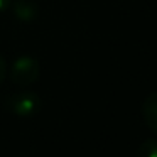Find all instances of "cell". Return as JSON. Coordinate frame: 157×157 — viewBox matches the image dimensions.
<instances>
[{
	"label": "cell",
	"instance_id": "cell-4",
	"mask_svg": "<svg viewBox=\"0 0 157 157\" xmlns=\"http://www.w3.org/2000/svg\"><path fill=\"white\" fill-rule=\"evenodd\" d=\"M15 15H17L21 21H31L36 17V5L29 0H19L14 5Z\"/></svg>",
	"mask_w": 157,
	"mask_h": 157
},
{
	"label": "cell",
	"instance_id": "cell-2",
	"mask_svg": "<svg viewBox=\"0 0 157 157\" xmlns=\"http://www.w3.org/2000/svg\"><path fill=\"white\" fill-rule=\"evenodd\" d=\"M39 71H41V66H39L37 59H34L32 56H21L12 64L10 79L12 83L19 86H25L37 79Z\"/></svg>",
	"mask_w": 157,
	"mask_h": 157
},
{
	"label": "cell",
	"instance_id": "cell-7",
	"mask_svg": "<svg viewBox=\"0 0 157 157\" xmlns=\"http://www.w3.org/2000/svg\"><path fill=\"white\" fill-rule=\"evenodd\" d=\"M12 4V0H0V12H4L5 9H9Z\"/></svg>",
	"mask_w": 157,
	"mask_h": 157
},
{
	"label": "cell",
	"instance_id": "cell-5",
	"mask_svg": "<svg viewBox=\"0 0 157 157\" xmlns=\"http://www.w3.org/2000/svg\"><path fill=\"white\" fill-rule=\"evenodd\" d=\"M137 157H157V140H145L137 150Z\"/></svg>",
	"mask_w": 157,
	"mask_h": 157
},
{
	"label": "cell",
	"instance_id": "cell-6",
	"mask_svg": "<svg viewBox=\"0 0 157 157\" xmlns=\"http://www.w3.org/2000/svg\"><path fill=\"white\" fill-rule=\"evenodd\" d=\"M5 75H7V66H5V61L4 58L0 56V83L5 79Z\"/></svg>",
	"mask_w": 157,
	"mask_h": 157
},
{
	"label": "cell",
	"instance_id": "cell-1",
	"mask_svg": "<svg viewBox=\"0 0 157 157\" xmlns=\"http://www.w3.org/2000/svg\"><path fill=\"white\" fill-rule=\"evenodd\" d=\"M4 105L7 108V112L14 113V115L31 117L39 112L41 98H39V95H36L32 91H22V93H15V95L7 96Z\"/></svg>",
	"mask_w": 157,
	"mask_h": 157
},
{
	"label": "cell",
	"instance_id": "cell-3",
	"mask_svg": "<svg viewBox=\"0 0 157 157\" xmlns=\"http://www.w3.org/2000/svg\"><path fill=\"white\" fill-rule=\"evenodd\" d=\"M142 115L147 127L157 133V91L150 93L142 105Z\"/></svg>",
	"mask_w": 157,
	"mask_h": 157
}]
</instances>
